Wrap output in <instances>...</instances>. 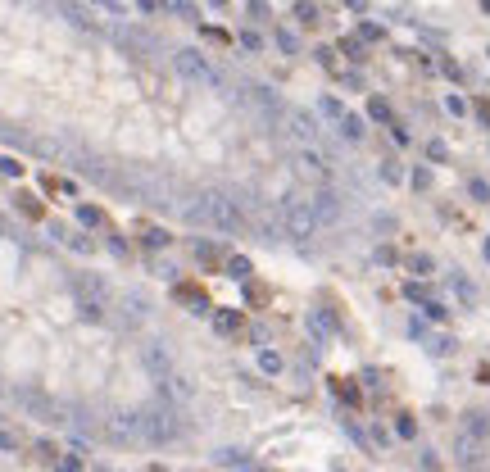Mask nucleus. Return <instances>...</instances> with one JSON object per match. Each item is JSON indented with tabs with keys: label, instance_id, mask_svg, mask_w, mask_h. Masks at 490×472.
I'll use <instances>...</instances> for the list:
<instances>
[{
	"label": "nucleus",
	"instance_id": "obj_7",
	"mask_svg": "<svg viewBox=\"0 0 490 472\" xmlns=\"http://www.w3.org/2000/svg\"><path fill=\"white\" fill-rule=\"evenodd\" d=\"M14 400H19L23 409H32L41 422H64V409L54 404V400H45L41 391H14Z\"/></svg>",
	"mask_w": 490,
	"mask_h": 472
},
{
	"label": "nucleus",
	"instance_id": "obj_6",
	"mask_svg": "<svg viewBox=\"0 0 490 472\" xmlns=\"http://www.w3.org/2000/svg\"><path fill=\"white\" fill-rule=\"evenodd\" d=\"M295 173L309 177V182H327V177H331V164L323 159L318 145H295Z\"/></svg>",
	"mask_w": 490,
	"mask_h": 472
},
{
	"label": "nucleus",
	"instance_id": "obj_24",
	"mask_svg": "<svg viewBox=\"0 0 490 472\" xmlns=\"http://www.w3.org/2000/svg\"><path fill=\"white\" fill-rule=\"evenodd\" d=\"M54 472H77V459H64V463H59Z\"/></svg>",
	"mask_w": 490,
	"mask_h": 472
},
{
	"label": "nucleus",
	"instance_id": "obj_23",
	"mask_svg": "<svg viewBox=\"0 0 490 472\" xmlns=\"http://www.w3.org/2000/svg\"><path fill=\"white\" fill-rule=\"evenodd\" d=\"M227 268H232V277H245V273H250V264H245V259H232Z\"/></svg>",
	"mask_w": 490,
	"mask_h": 472
},
{
	"label": "nucleus",
	"instance_id": "obj_16",
	"mask_svg": "<svg viewBox=\"0 0 490 472\" xmlns=\"http://www.w3.org/2000/svg\"><path fill=\"white\" fill-rule=\"evenodd\" d=\"M214 327L223 331V336H232V331L241 327V318H236V314H218V318H214Z\"/></svg>",
	"mask_w": 490,
	"mask_h": 472
},
{
	"label": "nucleus",
	"instance_id": "obj_5",
	"mask_svg": "<svg viewBox=\"0 0 490 472\" xmlns=\"http://www.w3.org/2000/svg\"><path fill=\"white\" fill-rule=\"evenodd\" d=\"M100 431H105V440H114V445H136V440H145L141 409H136V413H109V418H100Z\"/></svg>",
	"mask_w": 490,
	"mask_h": 472
},
{
	"label": "nucleus",
	"instance_id": "obj_19",
	"mask_svg": "<svg viewBox=\"0 0 490 472\" xmlns=\"http://www.w3.org/2000/svg\"><path fill=\"white\" fill-rule=\"evenodd\" d=\"M463 472H490V454H481V459H472V463H463Z\"/></svg>",
	"mask_w": 490,
	"mask_h": 472
},
{
	"label": "nucleus",
	"instance_id": "obj_1",
	"mask_svg": "<svg viewBox=\"0 0 490 472\" xmlns=\"http://www.w3.org/2000/svg\"><path fill=\"white\" fill-rule=\"evenodd\" d=\"M191 218H196L200 227H209V232H223V236H236V232L245 227L241 205L227 200V196H218V191H209V196H200L196 205H191Z\"/></svg>",
	"mask_w": 490,
	"mask_h": 472
},
{
	"label": "nucleus",
	"instance_id": "obj_2",
	"mask_svg": "<svg viewBox=\"0 0 490 472\" xmlns=\"http://www.w3.org/2000/svg\"><path fill=\"white\" fill-rule=\"evenodd\" d=\"M141 431L150 445H168V440L182 436V422H177V409L168 404H154V409H141Z\"/></svg>",
	"mask_w": 490,
	"mask_h": 472
},
{
	"label": "nucleus",
	"instance_id": "obj_22",
	"mask_svg": "<svg viewBox=\"0 0 490 472\" xmlns=\"http://www.w3.org/2000/svg\"><path fill=\"white\" fill-rule=\"evenodd\" d=\"M414 273H422V277L431 273V259H427V254H418V259H414Z\"/></svg>",
	"mask_w": 490,
	"mask_h": 472
},
{
	"label": "nucleus",
	"instance_id": "obj_12",
	"mask_svg": "<svg viewBox=\"0 0 490 472\" xmlns=\"http://www.w3.org/2000/svg\"><path fill=\"white\" fill-rule=\"evenodd\" d=\"M163 396H168V400H191V396H196V386L186 382V377L168 373V377H163Z\"/></svg>",
	"mask_w": 490,
	"mask_h": 472
},
{
	"label": "nucleus",
	"instance_id": "obj_15",
	"mask_svg": "<svg viewBox=\"0 0 490 472\" xmlns=\"http://www.w3.org/2000/svg\"><path fill=\"white\" fill-rule=\"evenodd\" d=\"M259 368H263V373H282V354H277V350H263V354H259Z\"/></svg>",
	"mask_w": 490,
	"mask_h": 472
},
{
	"label": "nucleus",
	"instance_id": "obj_3",
	"mask_svg": "<svg viewBox=\"0 0 490 472\" xmlns=\"http://www.w3.org/2000/svg\"><path fill=\"white\" fill-rule=\"evenodd\" d=\"M318 232V214L309 200H282V236H295V241H309Z\"/></svg>",
	"mask_w": 490,
	"mask_h": 472
},
{
	"label": "nucleus",
	"instance_id": "obj_8",
	"mask_svg": "<svg viewBox=\"0 0 490 472\" xmlns=\"http://www.w3.org/2000/svg\"><path fill=\"white\" fill-rule=\"evenodd\" d=\"M141 363H145V373H154V377L173 373V359H168V350H163L159 340H145L141 345Z\"/></svg>",
	"mask_w": 490,
	"mask_h": 472
},
{
	"label": "nucleus",
	"instance_id": "obj_21",
	"mask_svg": "<svg viewBox=\"0 0 490 472\" xmlns=\"http://www.w3.org/2000/svg\"><path fill=\"white\" fill-rule=\"evenodd\" d=\"M395 431H400V436L409 440V436H414V431H418V427H414V418H400V422H395Z\"/></svg>",
	"mask_w": 490,
	"mask_h": 472
},
{
	"label": "nucleus",
	"instance_id": "obj_13",
	"mask_svg": "<svg viewBox=\"0 0 490 472\" xmlns=\"http://www.w3.org/2000/svg\"><path fill=\"white\" fill-rule=\"evenodd\" d=\"M340 132H345L349 141H363V119H354V114H345V119H340Z\"/></svg>",
	"mask_w": 490,
	"mask_h": 472
},
{
	"label": "nucleus",
	"instance_id": "obj_9",
	"mask_svg": "<svg viewBox=\"0 0 490 472\" xmlns=\"http://www.w3.org/2000/svg\"><path fill=\"white\" fill-rule=\"evenodd\" d=\"M309 205H314V214H318V223H336L340 218V209H345V205H340V196H336V191H318V196L314 200H309Z\"/></svg>",
	"mask_w": 490,
	"mask_h": 472
},
{
	"label": "nucleus",
	"instance_id": "obj_14",
	"mask_svg": "<svg viewBox=\"0 0 490 472\" xmlns=\"http://www.w3.org/2000/svg\"><path fill=\"white\" fill-rule=\"evenodd\" d=\"M463 431H472V436H486V431H490L486 413H468V422H463Z\"/></svg>",
	"mask_w": 490,
	"mask_h": 472
},
{
	"label": "nucleus",
	"instance_id": "obj_20",
	"mask_svg": "<svg viewBox=\"0 0 490 472\" xmlns=\"http://www.w3.org/2000/svg\"><path fill=\"white\" fill-rule=\"evenodd\" d=\"M173 10L182 14V19H196V5H191V0H173Z\"/></svg>",
	"mask_w": 490,
	"mask_h": 472
},
{
	"label": "nucleus",
	"instance_id": "obj_11",
	"mask_svg": "<svg viewBox=\"0 0 490 472\" xmlns=\"http://www.w3.org/2000/svg\"><path fill=\"white\" fill-rule=\"evenodd\" d=\"M454 450H458V463H472V459H481V454H486V450H481V436H472V431H463V436H458Z\"/></svg>",
	"mask_w": 490,
	"mask_h": 472
},
{
	"label": "nucleus",
	"instance_id": "obj_10",
	"mask_svg": "<svg viewBox=\"0 0 490 472\" xmlns=\"http://www.w3.org/2000/svg\"><path fill=\"white\" fill-rule=\"evenodd\" d=\"M286 132H291L300 145H314L318 141V123L309 119V114H291V127H286Z\"/></svg>",
	"mask_w": 490,
	"mask_h": 472
},
{
	"label": "nucleus",
	"instance_id": "obj_4",
	"mask_svg": "<svg viewBox=\"0 0 490 472\" xmlns=\"http://www.w3.org/2000/svg\"><path fill=\"white\" fill-rule=\"evenodd\" d=\"M173 73L177 77H186L191 87H209V82H218V73H214V64H209L200 50H173Z\"/></svg>",
	"mask_w": 490,
	"mask_h": 472
},
{
	"label": "nucleus",
	"instance_id": "obj_17",
	"mask_svg": "<svg viewBox=\"0 0 490 472\" xmlns=\"http://www.w3.org/2000/svg\"><path fill=\"white\" fill-rule=\"evenodd\" d=\"M19 445H23V440L14 436L10 427H0V450H5V454H14V450H19Z\"/></svg>",
	"mask_w": 490,
	"mask_h": 472
},
{
	"label": "nucleus",
	"instance_id": "obj_25",
	"mask_svg": "<svg viewBox=\"0 0 490 472\" xmlns=\"http://www.w3.org/2000/svg\"><path fill=\"white\" fill-rule=\"evenodd\" d=\"M486 10H490V0H486Z\"/></svg>",
	"mask_w": 490,
	"mask_h": 472
},
{
	"label": "nucleus",
	"instance_id": "obj_18",
	"mask_svg": "<svg viewBox=\"0 0 490 472\" xmlns=\"http://www.w3.org/2000/svg\"><path fill=\"white\" fill-rule=\"evenodd\" d=\"M295 14H300V23H318V10L309 5V0H300V10H295Z\"/></svg>",
	"mask_w": 490,
	"mask_h": 472
}]
</instances>
